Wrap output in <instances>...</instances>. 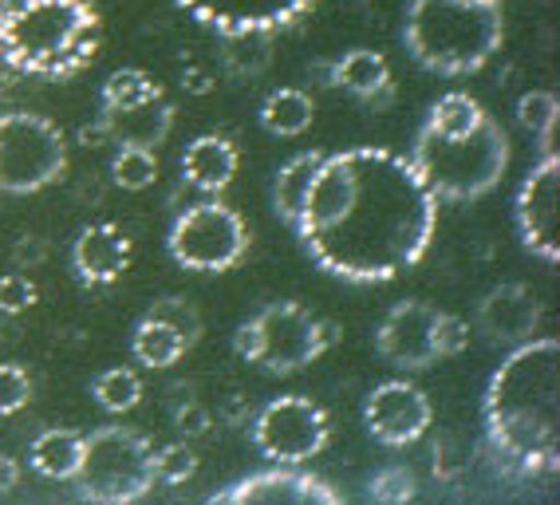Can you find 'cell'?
Returning <instances> with one entry per match:
<instances>
[{
  "label": "cell",
  "mask_w": 560,
  "mask_h": 505,
  "mask_svg": "<svg viewBox=\"0 0 560 505\" xmlns=\"http://www.w3.org/2000/svg\"><path fill=\"white\" fill-rule=\"evenodd\" d=\"M434 222L439 202L407 154L351 146L320 158L292 230L324 273L387 284L427 257Z\"/></svg>",
  "instance_id": "obj_1"
},
{
  "label": "cell",
  "mask_w": 560,
  "mask_h": 505,
  "mask_svg": "<svg viewBox=\"0 0 560 505\" xmlns=\"http://www.w3.org/2000/svg\"><path fill=\"white\" fill-rule=\"evenodd\" d=\"M486 435L505 462L552 474L560 466V344L521 340L486 387Z\"/></svg>",
  "instance_id": "obj_2"
},
{
  "label": "cell",
  "mask_w": 560,
  "mask_h": 505,
  "mask_svg": "<svg viewBox=\"0 0 560 505\" xmlns=\"http://www.w3.org/2000/svg\"><path fill=\"white\" fill-rule=\"evenodd\" d=\"M407 162L434 202L466 205L486 198L505 178L510 134L474 95L451 92L427 111Z\"/></svg>",
  "instance_id": "obj_3"
},
{
  "label": "cell",
  "mask_w": 560,
  "mask_h": 505,
  "mask_svg": "<svg viewBox=\"0 0 560 505\" xmlns=\"http://www.w3.org/2000/svg\"><path fill=\"white\" fill-rule=\"evenodd\" d=\"M100 48L91 0H0V60L28 75L63 80Z\"/></svg>",
  "instance_id": "obj_4"
},
{
  "label": "cell",
  "mask_w": 560,
  "mask_h": 505,
  "mask_svg": "<svg viewBox=\"0 0 560 505\" xmlns=\"http://www.w3.org/2000/svg\"><path fill=\"white\" fill-rule=\"evenodd\" d=\"M505 40V16L493 0H410L402 44L422 71L458 80L478 75Z\"/></svg>",
  "instance_id": "obj_5"
},
{
  "label": "cell",
  "mask_w": 560,
  "mask_h": 505,
  "mask_svg": "<svg viewBox=\"0 0 560 505\" xmlns=\"http://www.w3.org/2000/svg\"><path fill=\"white\" fill-rule=\"evenodd\" d=\"M331 340H336V328L324 316L312 313L308 304L272 301L241 324L237 336H233V352L260 372L292 375L316 364L331 348Z\"/></svg>",
  "instance_id": "obj_6"
},
{
  "label": "cell",
  "mask_w": 560,
  "mask_h": 505,
  "mask_svg": "<svg viewBox=\"0 0 560 505\" xmlns=\"http://www.w3.org/2000/svg\"><path fill=\"white\" fill-rule=\"evenodd\" d=\"M88 502H139L154 490V446L130 426H95L83 435L80 466L71 474Z\"/></svg>",
  "instance_id": "obj_7"
},
{
  "label": "cell",
  "mask_w": 560,
  "mask_h": 505,
  "mask_svg": "<svg viewBox=\"0 0 560 505\" xmlns=\"http://www.w3.org/2000/svg\"><path fill=\"white\" fill-rule=\"evenodd\" d=\"M68 166V139L51 119L28 111L0 115V193H36Z\"/></svg>",
  "instance_id": "obj_8"
},
{
  "label": "cell",
  "mask_w": 560,
  "mask_h": 505,
  "mask_svg": "<svg viewBox=\"0 0 560 505\" xmlns=\"http://www.w3.org/2000/svg\"><path fill=\"white\" fill-rule=\"evenodd\" d=\"M166 249L174 265L190 273H225L249 249V230L241 213L225 202H198L174 218L166 233Z\"/></svg>",
  "instance_id": "obj_9"
},
{
  "label": "cell",
  "mask_w": 560,
  "mask_h": 505,
  "mask_svg": "<svg viewBox=\"0 0 560 505\" xmlns=\"http://www.w3.org/2000/svg\"><path fill=\"white\" fill-rule=\"evenodd\" d=\"M249 438L272 466H304L331 438V423L308 395H277L253 414Z\"/></svg>",
  "instance_id": "obj_10"
},
{
  "label": "cell",
  "mask_w": 560,
  "mask_h": 505,
  "mask_svg": "<svg viewBox=\"0 0 560 505\" xmlns=\"http://www.w3.org/2000/svg\"><path fill=\"white\" fill-rule=\"evenodd\" d=\"M194 21L213 28L218 36H272L312 12L320 0H174Z\"/></svg>",
  "instance_id": "obj_11"
},
{
  "label": "cell",
  "mask_w": 560,
  "mask_h": 505,
  "mask_svg": "<svg viewBox=\"0 0 560 505\" xmlns=\"http://www.w3.org/2000/svg\"><path fill=\"white\" fill-rule=\"evenodd\" d=\"M557 202H560V166L557 154H545L529 171V178L521 183L517 190V233L521 245L540 257L545 265L560 261V218H557Z\"/></svg>",
  "instance_id": "obj_12"
},
{
  "label": "cell",
  "mask_w": 560,
  "mask_h": 505,
  "mask_svg": "<svg viewBox=\"0 0 560 505\" xmlns=\"http://www.w3.org/2000/svg\"><path fill=\"white\" fill-rule=\"evenodd\" d=\"M431 399L410 379H387L363 399V426L383 446H410L431 431Z\"/></svg>",
  "instance_id": "obj_13"
},
{
  "label": "cell",
  "mask_w": 560,
  "mask_h": 505,
  "mask_svg": "<svg viewBox=\"0 0 560 505\" xmlns=\"http://www.w3.org/2000/svg\"><path fill=\"white\" fill-rule=\"evenodd\" d=\"M439 313L427 301H399L383 316L380 332H375V352L399 372H422V367L439 364Z\"/></svg>",
  "instance_id": "obj_14"
},
{
  "label": "cell",
  "mask_w": 560,
  "mask_h": 505,
  "mask_svg": "<svg viewBox=\"0 0 560 505\" xmlns=\"http://www.w3.org/2000/svg\"><path fill=\"white\" fill-rule=\"evenodd\" d=\"M537 324H540L537 296L517 281L490 289L478 304V332L490 344H505V348L521 344V340H529L537 332Z\"/></svg>",
  "instance_id": "obj_15"
},
{
  "label": "cell",
  "mask_w": 560,
  "mask_h": 505,
  "mask_svg": "<svg viewBox=\"0 0 560 505\" xmlns=\"http://www.w3.org/2000/svg\"><path fill=\"white\" fill-rule=\"evenodd\" d=\"M213 502H340V494L331 490L324 478L308 474V470H292V466H277V470H260V474L241 478V482L225 485L213 494Z\"/></svg>",
  "instance_id": "obj_16"
},
{
  "label": "cell",
  "mask_w": 560,
  "mask_h": 505,
  "mask_svg": "<svg viewBox=\"0 0 560 505\" xmlns=\"http://www.w3.org/2000/svg\"><path fill=\"white\" fill-rule=\"evenodd\" d=\"M71 269L83 284H115L130 269V237L110 222L88 225L71 242Z\"/></svg>",
  "instance_id": "obj_17"
},
{
  "label": "cell",
  "mask_w": 560,
  "mask_h": 505,
  "mask_svg": "<svg viewBox=\"0 0 560 505\" xmlns=\"http://www.w3.org/2000/svg\"><path fill=\"white\" fill-rule=\"evenodd\" d=\"M107 139H115L119 146H147L154 151L166 134H171L174 107L162 92H154L151 99L135 103V107H122V111H103L100 115Z\"/></svg>",
  "instance_id": "obj_18"
},
{
  "label": "cell",
  "mask_w": 560,
  "mask_h": 505,
  "mask_svg": "<svg viewBox=\"0 0 560 505\" xmlns=\"http://www.w3.org/2000/svg\"><path fill=\"white\" fill-rule=\"evenodd\" d=\"M182 178L201 193H221L237 178V146L221 134H198L182 151Z\"/></svg>",
  "instance_id": "obj_19"
},
{
  "label": "cell",
  "mask_w": 560,
  "mask_h": 505,
  "mask_svg": "<svg viewBox=\"0 0 560 505\" xmlns=\"http://www.w3.org/2000/svg\"><path fill=\"white\" fill-rule=\"evenodd\" d=\"M80 450H83V435L71 431V426H48L40 435L32 438L28 446V462L32 470L48 482H71L75 466H80Z\"/></svg>",
  "instance_id": "obj_20"
},
{
  "label": "cell",
  "mask_w": 560,
  "mask_h": 505,
  "mask_svg": "<svg viewBox=\"0 0 560 505\" xmlns=\"http://www.w3.org/2000/svg\"><path fill=\"white\" fill-rule=\"evenodd\" d=\"M331 80H336V87L355 95V99H375V95L390 87V63L383 60L380 51L351 48L331 63Z\"/></svg>",
  "instance_id": "obj_21"
},
{
  "label": "cell",
  "mask_w": 560,
  "mask_h": 505,
  "mask_svg": "<svg viewBox=\"0 0 560 505\" xmlns=\"http://www.w3.org/2000/svg\"><path fill=\"white\" fill-rule=\"evenodd\" d=\"M312 119H316V103L301 87H277V92L265 95L257 111V122L277 139H296V134L308 131Z\"/></svg>",
  "instance_id": "obj_22"
},
{
  "label": "cell",
  "mask_w": 560,
  "mask_h": 505,
  "mask_svg": "<svg viewBox=\"0 0 560 505\" xmlns=\"http://www.w3.org/2000/svg\"><path fill=\"white\" fill-rule=\"evenodd\" d=\"M130 352H135V360H139L142 367L162 372V367L178 364L190 348H186V340L174 332L171 324L154 320V316H142V320L135 324V332H130Z\"/></svg>",
  "instance_id": "obj_23"
},
{
  "label": "cell",
  "mask_w": 560,
  "mask_h": 505,
  "mask_svg": "<svg viewBox=\"0 0 560 505\" xmlns=\"http://www.w3.org/2000/svg\"><path fill=\"white\" fill-rule=\"evenodd\" d=\"M320 158H324L320 151H301L296 158H289L277 171V183H272V210L280 213V222L284 225L296 222V213H301L304 193H308L312 174H316Z\"/></svg>",
  "instance_id": "obj_24"
},
{
  "label": "cell",
  "mask_w": 560,
  "mask_h": 505,
  "mask_svg": "<svg viewBox=\"0 0 560 505\" xmlns=\"http://www.w3.org/2000/svg\"><path fill=\"white\" fill-rule=\"evenodd\" d=\"M91 395H95V403L110 414H127L142 403V379L130 367H107V372L95 375V384H91Z\"/></svg>",
  "instance_id": "obj_25"
},
{
  "label": "cell",
  "mask_w": 560,
  "mask_h": 505,
  "mask_svg": "<svg viewBox=\"0 0 560 505\" xmlns=\"http://www.w3.org/2000/svg\"><path fill=\"white\" fill-rule=\"evenodd\" d=\"M154 92H162V87L151 80V75H147V71L119 68V71H110L107 80H103L100 103H103V111H122V107H135V103L151 99Z\"/></svg>",
  "instance_id": "obj_26"
},
{
  "label": "cell",
  "mask_w": 560,
  "mask_h": 505,
  "mask_svg": "<svg viewBox=\"0 0 560 505\" xmlns=\"http://www.w3.org/2000/svg\"><path fill=\"white\" fill-rule=\"evenodd\" d=\"M110 178H115L119 190L139 193L147 186H154V178H159V158L147 146H119L115 158H110Z\"/></svg>",
  "instance_id": "obj_27"
},
{
  "label": "cell",
  "mask_w": 560,
  "mask_h": 505,
  "mask_svg": "<svg viewBox=\"0 0 560 505\" xmlns=\"http://www.w3.org/2000/svg\"><path fill=\"white\" fill-rule=\"evenodd\" d=\"M147 316H154V320H162V324H171L174 332L186 340V348H194L201 340V313L194 308V301H186V296H159Z\"/></svg>",
  "instance_id": "obj_28"
},
{
  "label": "cell",
  "mask_w": 560,
  "mask_h": 505,
  "mask_svg": "<svg viewBox=\"0 0 560 505\" xmlns=\"http://www.w3.org/2000/svg\"><path fill=\"white\" fill-rule=\"evenodd\" d=\"M198 474V455L186 443H171L154 450V482L162 485H182Z\"/></svg>",
  "instance_id": "obj_29"
},
{
  "label": "cell",
  "mask_w": 560,
  "mask_h": 505,
  "mask_svg": "<svg viewBox=\"0 0 560 505\" xmlns=\"http://www.w3.org/2000/svg\"><path fill=\"white\" fill-rule=\"evenodd\" d=\"M32 399V375L21 364H0V419L9 414H21Z\"/></svg>",
  "instance_id": "obj_30"
},
{
  "label": "cell",
  "mask_w": 560,
  "mask_h": 505,
  "mask_svg": "<svg viewBox=\"0 0 560 505\" xmlns=\"http://www.w3.org/2000/svg\"><path fill=\"white\" fill-rule=\"evenodd\" d=\"M517 122L537 139L540 131L557 127V95L552 92H525L517 99Z\"/></svg>",
  "instance_id": "obj_31"
},
{
  "label": "cell",
  "mask_w": 560,
  "mask_h": 505,
  "mask_svg": "<svg viewBox=\"0 0 560 505\" xmlns=\"http://www.w3.org/2000/svg\"><path fill=\"white\" fill-rule=\"evenodd\" d=\"M368 490L375 502H410L415 497V478L407 470H399V466H387L383 474L371 478Z\"/></svg>",
  "instance_id": "obj_32"
},
{
  "label": "cell",
  "mask_w": 560,
  "mask_h": 505,
  "mask_svg": "<svg viewBox=\"0 0 560 505\" xmlns=\"http://www.w3.org/2000/svg\"><path fill=\"white\" fill-rule=\"evenodd\" d=\"M36 304V284L21 273L0 277V313L4 316H21Z\"/></svg>",
  "instance_id": "obj_33"
},
{
  "label": "cell",
  "mask_w": 560,
  "mask_h": 505,
  "mask_svg": "<svg viewBox=\"0 0 560 505\" xmlns=\"http://www.w3.org/2000/svg\"><path fill=\"white\" fill-rule=\"evenodd\" d=\"M434 340H439V360H451V355L466 352L470 344V328L466 320L454 313H439V328H434Z\"/></svg>",
  "instance_id": "obj_34"
},
{
  "label": "cell",
  "mask_w": 560,
  "mask_h": 505,
  "mask_svg": "<svg viewBox=\"0 0 560 505\" xmlns=\"http://www.w3.org/2000/svg\"><path fill=\"white\" fill-rule=\"evenodd\" d=\"M174 431H178L182 438H198L210 431V411L198 403H182L174 407Z\"/></svg>",
  "instance_id": "obj_35"
},
{
  "label": "cell",
  "mask_w": 560,
  "mask_h": 505,
  "mask_svg": "<svg viewBox=\"0 0 560 505\" xmlns=\"http://www.w3.org/2000/svg\"><path fill=\"white\" fill-rule=\"evenodd\" d=\"M16 482H21V470H16V462L0 455V494H12V490H16Z\"/></svg>",
  "instance_id": "obj_36"
},
{
  "label": "cell",
  "mask_w": 560,
  "mask_h": 505,
  "mask_svg": "<svg viewBox=\"0 0 560 505\" xmlns=\"http://www.w3.org/2000/svg\"><path fill=\"white\" fill-rule=\"evenodd\" d=\"M493 4H501V0H493Z\"/></svg>",
  "instance_id": "obj_37"
}]
</instances>
